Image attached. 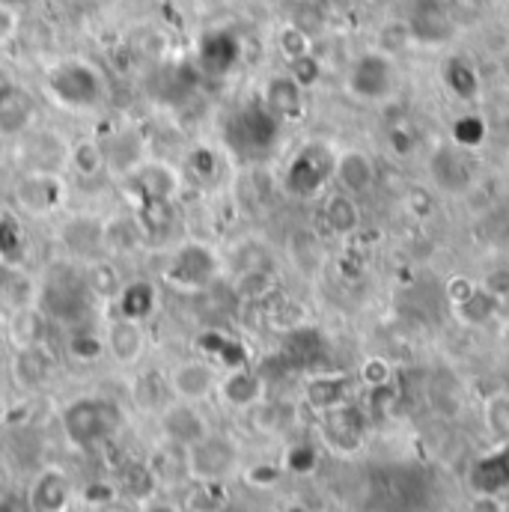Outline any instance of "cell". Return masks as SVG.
I'll return each mask as SVG.
<instances>
[{"mask_svg": "<svg viewBox=\"0 0 509 512\" xmlns=\"http://www.w3.org/2000/svg\"><path fill=\"white\" fill-rule=\"evenodd\" d=\"M280 128V120L262 105H245L224 123V143L236 158H254L265 152Z\"/></svg>", "mask_w": 509, "mask_h": 512, "instance_id": "obj_6", "label": "cell"}, {"mask_svg": "<svg viewBox=\"0 0 509 512\" xmlns=\"http://www.w3.org/2000/svg\"><path fill=\"white\" fill-rule=\"evenodd\" d=\"M447 24H450V12L444 9L441 0H414L408 21H405V30L414 39L435 42V39H441Z\"/></svg>", "mask_w": 509, "mask_h": 512, "instance_id": "obj_26", "label": "cell"}, {"mask_svg": "<svg viewBox=\"0 0 509 512\" xmlns=\"http://www.w3.org/2000/svg\"><path fill=\"white\" fill-rule=\"evenodd\" d=\"M51 373H54V361L42 346H24V349H15V358H12V379L18 387L24 390H39L51 382Z\"/></svg>", "mask_w": 509, "mask_h": 512, "instance_id": "obj_20", "label": "cell"}, {"mask_svg": "<svg viewBox=\"0 0 509 512\" xmlns=\"http://www.w3.org/2000/svg\"><path fill=\"white\" fill-rule=\"evenodd\" d=\"M126 185V197L131 203L140 200H173L182 191V173L161 158H143L137 167H131L126 176H120Z\"/></svg>", "mask_w": 509, "mask_h": 512, "instance_id": "obj_9", "label": "cell"}, {"mask_svg": "<svg viewBox=\"0 0 509 512\" xmlns=\"http://www.w3.org/2000/svg\"><path fill=\"white\" fill-rule=\"evenodd\" d=\"M146 468H149L158 489H179V486L191 483V477H188V450L179 447V444L161 441L146 456Z\"/></svg>", "mask_w": 509, "mask_h": 512, "instance_id": "obj_17", "label": "cell"}, {"mask_svg": "<svg viewBox=\"0 0 509 512\" xmlns=\"http://www.w3.org/2000/svg\"><path fill=\"white\" fill-rule=\"evenodd\" d=\"M322 221L325 227L334 233V236H352L358 227H361V206L352 194L346 191H334L325 197V206H322Z\"/></svg>", "mask_w": 509, "mask_h": 512, "instance_id": "obj_27", "label": "cell"}, {"mask_svg": "<svg viewBox=\"0 0 509 512\" xmlns=\"http://www.w3.org/2000/svg\"><path fill=\"white\" fill-rule=\"evenodd\" d=\"M105 352L111 355V361L117 367H134L140 364L143 352H146V331L143 322H131V319H111V325L105 328Z\"/></svg>", "mask_w": 509, "mask_h": 512, "instance_id": "obj_15", "label": "cell"}, {"mask_svg": "<svg viewBox=\"0 0 509 512\" xmlns=\"http://www.w3.org/2000/svg\"><path fill=\"white\" fill-rule=\"evenodd\" d=\"M66 200L69 188L54 170H27L12 188V203L27 218H51L63 212Z\"/></svg>", "mask_w": 509, "mask_h": 512, "instance_id": "obj_7", "label": "cell"}, {"mask_svg": "<svg viewBox=\"0 0 509 512\" xmlns=\"http://www.w3.org/2000/svg\"><path fill=\"white\" fill-rule=\"evenodd\" d=\"M274 289H277V277H274L268 268H262V265L245 268V271L236 277V283H233V292H236L242 301H262V298H268Z\"/></svg>", "mask_w": 509, "mask_h": 512, "instance_id": "obj_35", "label": "cell"}, {"mask_svg": "<svg viewBox=\"0 0 509 512\" xmlns=\"http://www.w3.org/2000/svg\"><path fill=\"white\" fill-rule=\"evenodd\" d=\"M158 429H161V441L179 444L185 450L212 432V426H209L206 414L197 408V402H182V399H170L158 411Z\"/></svg>", "mask_w": 509, "mask_h": 512, "instance_id": "obj_10", "label": "cell"}, {"mask_svg": "<svg viewBox=\"0 0 509 512\" xmlns=\"http://www.w3.org/2000/svg\"><path fill=\"white\" fill-rule=\"evenodd\" d=\"M131 399H134V405L140 411L158 414L173 399L170 376L161 373V370H143V373H137V379L131 382Z\"/></svg>", "mask_w": 509, "mask_h": 512, "instance_id": "obj_28", "label": "cell"}, {"mask_svg": "<svg viewBox=\"0 0 509 512\" xmlns=\"http://www.w3.org/2000/svg\"><path fill=\"white\" fill-rule=\"evenodd\" d=\"M239 444L230 435L209 432L188 447V477L197 486H218L239 471Z\"/></svg>", "mask_w": 509, "mask_h": 512, "instance_id": "obj_5", "label": "cell"}, {"mask_svg": "<svg viewBox=\"0 0 509 512\" xmlns=\"http://www.w3.org/2000/svg\"><path fill=\"white\" fill-rule=\"evenodd\" d=\"M140 512H179V507H176V504H170L167 498L152 495V498H146V501L140 504Z\"/></svg>", "mask_w": 509, "mask_h": 512, "instance_id": "obj_42", "label": "cell"}, {"mask_svg": "<svg viewBox=\"0 0 509 512\" xmlns=\"http://www.w3.org/2000/svg\"><path fill=\"white\" fill-rule=\"evenodd\" d=\"M87 274V283H90V292L96 295V301H114L123 280H120V271L111 259H90V268L84 271Z\"/></svg>", "mask_w": 509, "mask_h": 512, "instance_id": "obj_33", "label": "cell"}, {"mask_svg": "<svg viewBox=\"0 0 509 512\" xmlns=\"http://www.w3.org/2000/svg\"><path fill=\"white\" fill-rule=\"evenodd\" d=\"M45 93L60 108L87 114V111H96L105 102L108 87H105V78H102L99 66H93L84 57H66V60H57L54 66H48Z\"/></svg>", "mask_w": 509, "mask_h": 512, "instance_id": "obj_3", "label": "cell"}, {"mask_svg": "<svg viewBox=\"0 0 509 512\" xmlns=\"http://www.w3.org/2000/svg\"><path fill=\"white\" fill-rule=\"evenodd\" d=\"M480 289L492 298V301H507L509 298V262H495L486 268V274L480 277Z\"/></svg>", "mask_w": 509, "mask_h": 512, "instance_id": "obj_39", "label": "cell"}, {"mask_svg": "<svg viewBox=\"0 0 509 512\" xmlns=\"http://www.w3.org/2000/svg\"><path fill=\"white\" fill-rule=\"evenodd\" d=\"M468 6H474V9H486V6H492L495 0H465Z\"/></svg>", "mask_w": 509, "mask_h": 512, "instance_id": "obj_46", "label": "cell"}, {"mask_svg": "<svg viewBox=\"0 0 509 512\" xmlns=\"http://www.w3.org/2000/svg\"><path fill=\"white\" fill-rule=\"evenodd\" d=\"M18 33V9L0 0V48Z\"/></svg>", "mask_w": 509, "mask_h": 512, "instance_id": "obj_41", "label": "cell"}, {"mask_svg": "<svg viewBox=\"0 0 509 512\" xmlns=\"http://www.w3.org/2000/svg\"><path fill=\"white\" fill-rule=\"evenodd\" d=\"M3 3H9V6L18 9V6H27V3H33V0H3Z\"/></svg>", "mask_w": 509, "mask_h": 512, "instance_id": "obj_48", "label": "cell"}, {"mask_svg": "<svg viewBox=\"0 0 509 512\" xmlns=\"http://www.w3.org/2000/svg\"><path fill=\"white\" fill-rule=\"evenodd\" d=\"M105 146V158H108V170H114L117 176H126L131 167H137L146 158L143 140L137 131L131 128H120L111 137H102Z\"/></svg>", "mask_w": 509, "mask_h": 512, "instance_id": "obj_25", "label": "cell"}, {"mask_svg": "<svg viewBox=\"0 0 509 512\" xmlns=\"http://www.w3.org/2000/svg\"><path fill=\"white\" fill-rule=\"evenodd\" d=\"M126 426L120 402L108 396H78L60 411V429L66 441L78 450H93L108 444Z\"/></svg>", "mask_w": 509, "mask_h": 512, "instance_id": "obj_2", "label": "cell"}, {"mask_svg": "<svg viewBox=\"0 0 509 512\" xmlns=\"http://www.w3.org/2000/svg\"><path fill=\"white\" fill-rule=\"evenodd\" d=\"M48 319L42 316V310L36 304H21L9 322V337L15 343V349L24 346H42L45 343V331H48Z\"/></svg>", "mask_w": 509, "mask_h": 512, "instance_id": "obj_30", "label": "cell"}, {"mask_svg": "<svg viewBox=\"0 0 509 512\" xmlns=\"http://www.w3.org/2000/svg\"><path fill=\"white\" fill-rule=\"evenodd\" d=\"M27 256V239L15 215H0V262L15 265Z\"/></svg>", "mask_w": 509, "mask_h": 512, "instance_id": "obj_36", "label": "cell"}, {"mask_svg": "<svg viewBox=\"0 0 509 512\" xmlns=\"http://www.w3.org/2000/svg\"><path fill=\"white\" fill-rule=\"evenodd\" d=\"M185 173L197 185H215L218 176H221V155L212 146H206V143L191 146L188 155H185Z\"/></svg>", "mask_w": 509, "mask_h": 512, "instance_id": "obj_32", "label": "cell"}, {"mask_svg": "<svg viewBox=\"0 0 509 512\" xmlns=\"http://www.w3.org/2000/svg\"><path fill=\"white\" fill-rule=\"evenodd\" d=\"M170 390H173V399H182V402H206L209 396L218 393V367L212 361H203V358H191V361H182L176 364L170 373Z\"/></svg>", "mask_w": 509, "mask_h": 512, "instance_id": "obj_12", "label": "cell"}, {"mask_svg": "<svg viewBox=\"0 0 509 512\" xmlns=\"http://www.w3.org/2000/svg\"><path fill=\"white\" fill-rule=\"evenodd\" d=\"M322 182H325V173H322V158H319V149H301L295 158H292V164H289V170H286V176H283V185H286V191H292V194H298V197H313L319 188H322Z\"/></svg>", "mask_w": 509, "mask_h": 512, "instance_id": "obj_24", "label": "cell"}, {"mask_svg": "<svg viewBox=\"0 0 509 512\" xmlns=\"http://www.w3.org/2000/svg\"><path fill=\"white\" fill-rule=\"evenodd\" d=\"M242 60V45L230 30H209L197 45V69L212 78H224Z\"/></svg>", "mask_w": 509, "mask_h": 512, "instance_id": "obj_13", "label": "cell"}, {"mask_svg": "<svg viewBox=\"0 0 509 512\" xmlns=\"http://www.w3.org/2000/svg\"><path fill=\"white\" fill-rule=\"evenodd\" d=\"M66 167H72V173L78 179H99L108 170V158H105V146L102 137H81L75 143H69V158Z\"/></svg>", "mask_w": 509, "mask_h": 512, "instance_id": "obj_29", "label": "cell"}, {"mask_svg": "<svg viewBox=\"0 0 509 512\" xmlns=\"http://www.w3.org/2000/svg\"><path fill=\"white\" fill-rule=\"evenodd\" d=\"M15 87H18L15 75H12V72H9V69H6V66L0 63V99H3L6 93H12Z\"/></svg>", "mask_w": 509, "mask_h": 512, "instance_id": "obj_43", "label": "cell"}, {"mask_svg": "<svg viewBox=\"0 0 509 512\" xmlns=\"http://www.w3.org/2000/svg\"><path fill=\"white\" fill-rule=\"evenodd\" d=\"M218 396L230 405V408H256L265 396V382L262 376L254 373L251 367H233L221 382H218Z\"/></svg>", "mask_w": 509, "mask_h": 512, "instance_id": "obj_19", "label": "cell"}, {"mask_svg": "<svg viewBox=\"0 0 509 512\" xmlns=\"http://www.w3.org/2000/svg\"><path fill=\"white\" fill-rule=\"evenodd\" d=\"M349 93L361 102H384L396 93L399 87V69H396V60L390 51L384 48H373V51H364L352 69H349Z\"/></svg>", "mask_w": 509, "mask_h": 512, "instance_id": "obj_8", "label": "cell"}, {"mask_svg": "<svg viewBox=\"0 0 509 512\" xmlns=\"http://www.w3.org/2000/svg\"><path fill=\"white\" fill-rule=\"evenodd\" d=\"M9 483H12V471H9V465L3 462V456H0V495L9 492Z\"/></svg>", "mask_w": 509, "mask_h": 512, "instance_id": "obj_45", "label": "cell"}, {"mask_svg": "<svg viewBox=\"0 0 509 512\" xmlns=\"http://www.w3.org/2000/svg\"><path fill=\"white\" fill-rule=\"evenodd\" d=\"M218 274H221V256L212 245H206L200 239L182 242L173 254L167 256V262L161 268V280L173 292H185V295L206 292L218 280Z\"/></svg>", "mask_w": 509, "mask_h": 512, "instance_id": "obj_4", "label": "cell"}, {"mask_svg": "<svg viewBox=\"0 0 509 512\" xmlns=\"http://www.w3.org/2000/svg\"><path fill=\"white\" fill-rule=\"evenodd\" d=\"M262 105L283 123V120H298L304 114V87L292 75H274L268 78L262 90Z\"/></svg>", "mask_w": 509, "mask_h": 512, "instance_id": "obj_18", "label": "cell"}, {"mask_svg": "<svg viewBox=\"0 0 509 512\" xmlns=\"http://www.w3.org/2000/svg\"><path fill=\"white\" fill-rule=\"evenodd\" d=\"M143 233L134 221V215H123V218H111L105 221V254L128 256L134 254L143 245Z\"/></svg>", "mask_w": 509, "mask_h": 512, "instance_id": "obj_31", "label": "cell"}, {"mask_svg": "<svg viewBox=\"0 0 509 512\" xmlns=\"http://www.w3.org/2000/svg\"><path fill=\"white\" fill-rule=\"evenodd\" d=\"M111 512H123V510H111Z\"/></svg>", "mask_w": 509, "mask_h": 512, "instance_id": "obj_49", "label": "cell"}, {"mask_svg": "<svg viewBox=\"0 0 509 512\" xmlns=\"http://www.w3.org/2000/svg\"><path fill=\"white\" fill-rule=\"evenodd\" d=\"M331 176L340 185V191L358 197V194H364V191L373 188L376 167H373V158L364 149H343L340 155H334Z\"/></svg>", "mask_w": 509, "mask_h": 512, "instance_id": "obj_16", "label": "cell"}, {"mask_svg": "<svg viewBox=\"0 0 509 512\" xmlns=\"http://www.w3.org/2000/svg\"><path fill=\"white\" fill-rule=\"evenodd\" d=\"M280 54L289 60V63H295V60H301V57H310V39H307V33L304 30H298V27H283L280 30Z\"/></svg>", "mask_w": 509, "mask_h": 512, "instance_id": "obj_40", "label": "cell"}, {"mask_svg": "<svg viewBox=\"0 0 509 512\" xmlns=\"http://www.w3.org/2000/svg\"><path fill=\"white\" fill-rule=\"evenodd\" d=\"M33 120H36V102L21 84L0 99V137L18 140L21 134H27Z\"/></svg>", "mask_w": 509, "mask_h": 512, "instance_id": "obj_22", "label": "cell"}, {"mask_svg": "<svg viewBox=\"0 0 509 512\" xmlns=\"http://www.w3.org/2000/svg\"><path fill=\"white\" fill-rule=\"evenodd\" d=\"M283 512H310V510H307V507H301V504H289Z\"/></svg>", "mask_w": 509, "mask_h": 512, "instance_id": "obj_47", "label": "cell"}, {"mask_svg": "<svg viewBox=\"0 0 509 512\" xmlns=\"http://www.w3.org/2000/svg\"><path fill=\"white\" fill-rule=\"evenodd\" d=\"M33 304L42 310V316L51 325H60L66 331L93 325V310H96V295L90 292L87 274L69 262L60 259L45 268Z\"/></svg>", "mask_w": 509, "mask_h": 512, "instance_id": "obj_1", "label": "cell"}, {"mask_svg": "<svg viewBox=\"0 0 509 512\" xmlns=\"http://www.w3.org/2000/svg\"><path fill=\"white\" fill-rule=\"evenodd\" d=\"M72 504H75V483L63 468L48 465L33 477L27 489L30 512H69Z\"/></svg>", "mask_w": 509, "mask_h": 512, "instance_id": "obj_11", "label": "cell"}, {"mask_svg": "<svg viewBox=\"0 0 509 512\" xmlns=\"http://www.w3.org/2000/svg\"><path fill=\"white\" fill-rule=\"evenodd\" d=\"M66 352L78 364H93V361H99L105 355V337H99L93 331V325L72 328L69 331V340H66Z\"/></svg>", "mask_w": 509, "mask_h": 512, "instance_id": "obj_34", "label": "cell"}, {"mask_svg": "<svg viewBox=\"0 0 509 512\" xmlns=\"http://www.w3.org/2000/svg\"><path fill=\"white\" fill-rule=\"evenodd\" d=\"M0 512H30V507H24L18 498H12V495L6 492V495H0Z\"/></svg>", "mask_w": 509, "mask_h": 512, "instance_id": "obj_44", "label": "cell"}, {"mask_svg": "<svg viewBox=\"0 0 509 512\" xmlns=\"http://www.w3.org/2000/svg\"><path fill=\"white\" fill-rule=\"evenodd\" d=\"M131 215L143 233V239L149 242H161L173 233L176 227V203L173 200H140L131 203Z\"/></svg>", "mask_w": 509, "mask_h": 512, "instance_id": "obj_23", "label": "cell"}, {"mask_svg": "<svg viewBox=\"0 0 509 512\" xmlns=\"http://www.w3.org/2000/svg\"><path fill=\"white\" fill-rule=\"evenodd\" d=\"M120 492H126L128 498H134L137 504H143L146 498H152L158 492L146 462H131L128 468H123L120 474Z\"/></svg>", "mask_w": 509, "mask_h": 512, "instance_id": "obj_38", "label": "cell"}, {"mask_svg": "<svg viewBox=\"0 0 509 512\" xmlns=\"http://www.w3.org/2000/svg\"><path fill=\"white\" fill-rule=\"evenodd\" d=\"M200 349L206 352V355H212L215 358V364H224V367H242V346L233 340V337H227V334H221V331H206L203 337H200Z\"/></svg>", "mask_w": 509, "mask_h": 512, "instance_id": "obj_37", "label": "cell"}, {"mask_svg": "<svg viewBox=\"0 0 509 512\" xmlns=\"http://www.w3.org/2000/svg\"><path fill=\"white\" fill-rule=\"evenodd\" d=\"M60 245L72 259H96L105 254V221L93 215H72L60 227Z\"/></svg>", "mask_w": 509, "mask_h": 512, "instance_id": "obj_14", "label": "cell"}, {"mask_svg": "<svg viewBox=\"0 0 509 512\" xmlns=\"http://www.w3.org/2000/svg\"><path fill=\"white\" fill-rule=\"evenodd\" d=\"M114 307L117 316L146 325V319H152V313L158 310V289L149 280H126L114 298Z\"/></svg>", "mask_w": 509, "mask_h": 512, "instance_id": "obj_21", "label": "cell"}]
</instances>
